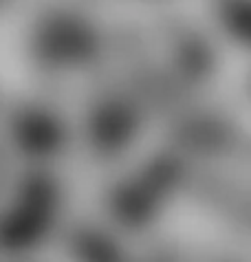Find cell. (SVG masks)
Returning a JSON list of instances; mask_svg holds the SVG:
<instances>
[{
    "label": "cell",
    "instance_id": "cell-2",
    "mask_svg": "<svg viewBox=\"0 0 251 262\" xmlns=\"http://www.w3.org/2000/svg\"><path fill=\"white\" fill-rule=\"evenodd\" d=\"M141 128V111L126 93L101 95L86 115L84 135L95 157L115 159L132 145Z\"/></svg>",
    "mask_w": 251,
    "mask_h": 262
},
{
    "label": "cell",
    "instance_id": "cell-3",
    "mask_svg": "<svg viewBox=\"0 0 251 262\" xmlns=\"http://www.w3.org/2000/svg\"><path fill=\"white\" fill-rule=\"evenodd\" d=\"M11 137L27 157H57L66 143V128L60 115L42 104L20 106L11 117Z\"/></svg>",
    "mask_w": 251,
    "mask_h": 262
},
{
    "label": "cell",
    "instance_id": "cell-6",
    "mask_svg": "<svg viewBox=\"0 0 251 262\" xmlns=\"http://www.w3.org/2000/svg\"><path fill=\"white\" fill-rule=\"evenodd\" d=\"M172 62L185 82L201 84L216 71V51L201 33L185 31L174 40Z\"/></svg>",
    "mask_w": 251,
    "mask_h": 262
},
{
    "label": "cell",
    "instance_id": "cell-1",
    "mask_svg": "<svg viewBox=\"0 0 251 262\" xmlns=\"http://www.w3.org/2000/svg\"><path fill=\"white\" fill-rule=\"evenodd\" d=\"M29 49L44 71L71 73L99 60L104 35L86 13L73 11V7H51L31 27Z\"/></svg>",
    "mask_w": 251,
    "mask_h": 262
},
{
    "label": "cell",
    "instance_id": "cell-5",
    "mask_svg": "<svg viewBox=\"0 0 251 262\" xmlns=\"http://www.w3.org/2000/svg\"><path fill=\"white\" fill-rule=\"evenodd\" d=\"M161 196L152 190L145 181L139 179H121L113 187H108L106 207L113 221L130 231L148 229L157 223L161 209Z\"/></svg>",
    "mask_w": 251,
    "mask_h": 262
},
{
    "label": "cell",
    "instance_id": "cell-4",
    "mask_svg": "<svg viewBox=\"0 0 251 262\" xmlns=\"http://www.w3.org/2000/svg\"><path fill=\"white\" fill-rule=\"evenodd\" d=\"M53 209L16 199L0 212V253H27L49 238L55 223Z\"/></svg>",
    "mask_w": 251,
    "mask_h": 262
},
{
    "label": "cell",
    "instance_id": "cell-7",
    "mask_svg": "<svg viewBox=\"0 0 251 262\" xmlns=\"http://www.w3.org/2000/svg\"><path fill=\"white\" fill-rule=\"evenodd\" d=\"M71 245L79 262H126V253L121 251L119 243L99 227L86 225L77 229Z\"/></svg>",
    "mask_w": 251,
    "mask_h": 262
},
{
    "label": "cell",
    "instance_id": "cell-8",
    "mask_svg": "<svg viewBox=\"0 0 251 262\" xmlns=\"http://www.w3.org/2000/svg\"><path fill=\"white\" fill-rule=\"evenodd\" d=\"M216 23L225 38H229L232 45L247 49L249 29H251V9L249 0H216Z\"/></svg>",
    "mask_w": 251,
    "mask_h": 262
}]
</instances>
